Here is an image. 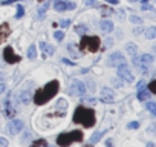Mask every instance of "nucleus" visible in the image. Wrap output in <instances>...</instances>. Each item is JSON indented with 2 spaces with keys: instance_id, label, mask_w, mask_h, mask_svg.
Here are the masks:
<instances>
[{
  "instance_id": "obj_37",
  "label": "nucleus",
  "mask_w": 156,
  "mask_h": 147,
  "mask_svg": "<svg viewBox=\"0 0 156 147\" xmlns=\"http://www.w3.org/2000/svg\"><path fill=\"white\" fill-rule=\"evenodd\" d=\"M61 61H63V63H64V64H69V66H75V64H76V63H75V61H70V60H69V58H63V60H61Z\"/></svg>"
},
{
  "instance_id": "obj_5",
  "label": "nucleus",
  "mask_w": 156,
  "mask_h": 147,
  "mask_svg": "<svg viewBox=\"0 0 156 147\" xmlns=\"http://www.w3.org/2000/svg\"><path fill=\"white\" fill-rule=\"evenodd\" d=\"M80 48L83 51L86 49L89 52H97L100 49V38L95 37V35H92V37H84L83 35V38L80 41Z\"/></svg>"
},
{
  "instance_id": "obj_21",
  "label": "nucleus",
  "mask_w": 156,
  "mask_h": 147,
  "mask_svg": "<svg viewBox=\"0 0 156 147\" xmlns=\"http://www.w3.org/2000/svg\"><path fill=\"white\" fill-rule=\"evenodd\" d=\"M48 9H49V3H43V5L38 8V11H37V17H38V19H43Z\"/></svg>"
},
{
  "instance_id": "obj_35",
  "label": "nucleus",
  "mask_w": 156,
  "mask_h": 147,
  "mask_svg": "<svg viewBox=\"0 0 156 147\" xmlns=\"http://www.w3.org/2000/svg\"><path fill=\"white\" fill-rule=\"evenodd\" d=\"M127 127H129V129H138V127H139V123H138V121H132V123L127 124Z\"/></svg>"
},
{
  "instance_id": "obj_24",
  "label": "nucleus",
  "mask_w": 156,
  "mask_h": 147,
  "mask_svg": "<svg viewBox=\"0 0 156 147\" xmlns=\"http://www.w3.org/2000/svg\"><path fill=\"white\" fill-rule=\"evenodd\" d=\"M31 147H49V144H48L46 139H35V141L31 144Z\"/></svg>"
},
{
  "instance_id": "obj_49",
  "label": "nucleus",
  "mask_w": 156,
  "mask_h": 147,
  "mask_svg": "<svg viewBox=\"0 0 156 147\" xmlns=\"http://www.w3.org/2000/svg\"><path fill=\"white\" fill-rule=\"evenodd\" d=\"M5 91V84H0V94H2Z\"/></svg>"
},
{
  "instance_id": "obj_45",
  "label": "nucleus",
  "mask_w": 156,
  "mask_h": 147,
  "mask_svg": "<svg viewBox=\"0 0 156 147\" xmlns=\"http://www.w3.org/2000/svg\"><path fill=\"white\" fill-rule=\"evenodd\" d=\"M112 83H113V84H115V86H116V88H119V86H121V84H122V83H119V80H115V78H113V80H112Z\"/></svg>"
},
{
  "instance_id": "obj_51",
  "label": "nucleus",
  "mask_w": 156,
  "mask_h": 147,
  "mask_svg": "<svg viewBox=\"0 0 156 147\" xmlns=\"http://www.w3.org/2000/svg\"><path fill=\"white\" fill-rule=\"evenodd\" d=\"M153 51H154V54H156V45H154V46H153Z\"/></svg>"
},
{
  "instance_id": "obj_47",
  "label": "nucleus",
  "mask_w": 156,
  "mask_h": 147,
  "mask_svg": "<svg viewBox=\"0 0 156 147\" xmlns=\"http://www.w3.org/2000/svg\"><path fill=\"white\" fill-rule=\"evenodd\" d=\"M106 145H107V147H112V139H107V141H106Z\"/></svg>"
},
{
  "instance_id": "obj_3",
  "label": "nucleus",
  "mask_w": 156,
  "mask_h": 147,
  "mask_svg": "<svg viewBox=\"0 0 156 147\" xmlns=\"http://www.w3.org/2000/svg\"><path fill=\"white\" fill-rule=\"evenodd\" d=\"M83 141V132L81 130H73L69 133H60L57 136V144L60 147H67L72 142H80Z\"/></svg>"
},
{
  "instance_id": "obj_14",
  "label": "nucleus",
  "mask_w": 156,
  "mask_h": 147,
  "mask_svg": "<svg viewBox=\"0 0 156 147\" xmlns=\"http://www.w3.org/2000/svg\"><path fill=\"white\" fill-rule=\"evenodd\" d=\"M16 113H17L16 107H14V106L11 104V101L8 100L6 104H5V115H6L8 118H12V117H16Z\"/></svg>"
},
{
  "instance_id": "obj_27",
  "label": "nucleus",
  "mask_w": 156,
  "mask_h": 147,
  "mask_svg": "<svg viewBox=\"0 0 156 147\" xmlns=\"http://www.w3.org/2000/svg\"><path fill=\"white\" fill-rule=\"evenodd\" d=\"M57 109H60V110H66V109H67V101H66L64 98H60V100L57 101Z\"/></svg>"
},
{
  "instance_id": "obj_26",
  "label": "nucleus",
  "mask_w": 156,
  "mask_h": 147,
  "mask_svg": "<svg viewBox=\"0 0 156 147\" xmlns=\"http://www.w3.org/2000/svg\"><path fill=\"white\" fill-rule=\"evenodd\" d=\"M145 107H147V110H150L151 115L156 117V103H154V101H148V103L145 104Z\"/></svg>"
},
{
  "instance_id": "obj_9",
  "label": "nucleus",
  "mask_w": 156,
  "mask_h": 147,
  "mask_svg": "<svg viewBox=\"0 0 156 147\" xmlns=\"http://www.w3.org/2000/svg\"><path fill=\"white\" fill-rule=\"evenodd\" d=\"M107 63H109V66H112V67H118V66H121V64H126V58H124V55H122L121 52H113V54L109 55Z\"/></svg>"
},
{
  "instance_id": "obj_48",
  "label": "nucleus",
  "mask_w": 156,
  "mask_h": 147,
  "mask_svg": "<svg viewBox=\"0 0 156 147\" xmlns=\"http://www.w3.org/2000/svg\"><path fill=\"white\" fill-rule=\"evenodd\" d=\"M145 147H156V144H154V142H147Z\"/></svg>"
},
{
  "instance_id": "obj_4",
  "label": "nucleus",
  "mask_w": 156,
  "mask_h": 147,
  "mask_svg": "<svg viewBox=\"0 0 156 147\" xmlns=\"http://www.w3.org/2000/svg\"><path fill=\"white\" fill-rule=\"evenodd\" d=\"M153 61H154V58L150 54H144L141 57H133V64L138 69H141L144 74H147L150 70V67L153 66Z\"/></svg>"
},
{
  "instance_id": "obj_15",
  "label": "nucleus",
  "mask_w": 156,
  "mask_h": 147,
  "mask_svg": "<svg viewBox=\"0 0 156 147\" xmlns=\"http://www.w3.org/2000/svg\"><path fill=\"white\" fill-rule=\"evenodd\" d=\"M31 100H32V94H31V91H23V92L20 94V101H22L23 104H29Z\"/></svg>"
},
{
  "instance_id": "obj_29",
  "label": "nucleus",
  "mask_w": 156,
  "mask_h": 147,
  "mask_svg": "<svg viewBox=\"0 0 156 147\" xmlns=\"http://www.w3.org/2000/svg\"><path fill=\"white\" fill-rule=\"evenodd\" d=\"M130 22L133 25H142V19L138 17V16H130Z\"/></svg>"
},
{
  "instance_id": "obj_13",
  "label": "nucleus",
  "mask_w": 156,
  "mask_h": 147,
  "mask_svg": "<svg viewBox=\"0 0 156 147\" xmlns=\"http://www.w3.org/2000/svg\"><path fill=\"white\" fill-rule=\"evenodd\" d=\"M100 29L103 31V32H112L113 31V23L110 22V20H107V19H104V20H101L100 22Z\"/></svg>"
},
{
  "instance_id": "obj_16",
  "label": "nucleus",
  "mask_w": 156,
  "mask_h": 147,
  "mask_svg": "<svg viewBox=\"0 0 156 147\" xmlns=\"http://www.w3.org/2000/svg\"><path fill=\"white\" fill-rule=\"evenodd\" d=\"M144 35H145V38H148V40L156 38V26H150V28H147V29L144 31Z\"/></svg>"
},
{
  "instance_id": "obj_46",
  "label": "nucleus",
  "mask_w": 156,
  "mask_h": 147,
  "mask_svg": "<svg viewBox=\"0 0 156 147\" xmlns=\"http://www.w3.org/2000/svg\"><path fill=\"white\" fill-rule=\"evenodd\" d=\"M107 3H110V5H118V0H106Z\"/></svg>"
},
{
  "instance_id": "obj_44",
  "label": "nucleus",
  "mask_w": 156,
  "mask_h": 147,
  "mask_svg": "<svg viewBox=\"0 0 156 147\" xmlns=\"http://www.w3.org/2000/svg\"><path fill=\"white\" fill-rule=\"evenodd\" d=\"M84 100H86V101H87V103H95V101H97V100H95V98H94V97H86V98H84Z\"/></svg>"
},
{
  "instance_id": "obj_2",
  "label": "nucleus",
  "mask_w": 156,
  "mask_h": 147,
  "mask_svg": "<svg viewBox=\"0 0 156 147\" xmlns=\"http://www.w3.org/2000/svg\"><path fill=\"white\" fill-rule=\"evenodd\" d=\"M73 123L76 124H83L84 127H92L97 123V117H95V110L90 107H84V106H78L75 113H73Z\"/></svg>"
},
{
  "instance_id": "obj_39",
  "label": "nucleus",
  "mask_w": 156,
  "mask_h": 147,
  "mask_svg": "<svg viewBox=\"0 0 156 147\" xmlns=\"http://www.w3.org/2000/svg\"><path fill=\"white\" fill-rule=\"evenodd\" d=\"M84 3H86L87 6H97V2H95V0H84Z\"/></svg>"
},
{
  "instance_id": "obj_17",
  "label": "nucleus",
  "mask_w": 156,
  "mask_h": 147,
  "mask_svg": "<svg viewBox=\"0 0 156 147\" xmlns=\"http://www.w3.org/2000/svg\"><path fill=\"white\" fill-rule=\"evenodd\" d=\"M126 51H127V54H129V55H132V57H136L138 46H136L135 43H127V45H126Z\"/></svg>"
},
{
  "instance_id": "obj_50",
  "label": "nucleus",
  "mask_w": 156,
  "mask_h": 147,
  "mask_svg": "<svg viewBox=\"0 0 156 147\" xmlns=\"http://www.w3.org/2000/svg\"><path fill=\"white\" fill-rule=\"evenodd\" d=\"M141 31H142L141 28H136V29H135V34H141Z\"/></svg>"
},
{
  "instance_id": "obj_20",
  "label": "nucleus",
  "mask_w": 156,
  "mask_h": 147,
  "mask_svg": "<svg viewBox=\"0 0 156 147\" xmlns=\"http://www.w3.org/2000/svg\"><path fill=\"white\" fill-rule=\"evenodd\" d=\"M148 98H150V91H147V89L138 91V100H139V101H145V100H148Z\"/></svg>"
},
{
  "instance_id": "obj_8",
  "label": "nucleus",
  "mask_w": 156,
  "mask_h": 147,
  "mask_svg": "<svg viewBox=\"0 0 156 147\" xmlns=\"http://www.w3.org/2000/svg\"><path fill=\"white\" fill-rule=\"evenodd\" d=\"M3 58H5V61H6V63H9V64L19 63V61L22 60V58H20V55H17L11 46L5 48V51H3Z\"/></svg>"
},
{
  "instance_id": "obj_30",
  "label": "nucleus",
  "mask_w": 156,
  "mask_h": 147,
  "mask_svg": "<svg viewBox=\"0 0 156 147\" xmlns=\"http://www.w3.org/2000/svg\"><path fill=\"white\" fill-rule=\"evenodd\" d=\"M23 14H25V8H23V5H20V3H19V5H17V14H16V17H17V19H20Z\"/></svg>"
},
{
  "instance_id": "obj_41",
  "label": "nucleus",
  "mask_w": 156,
  "mask_h": 147,
  "mask_svg": "<svg viewBox=\"0 0 156 147\" xmlns=\"http://www.w3.org/2000/svg\"><path fill=\"white\" fill-rule=\"evenodd\" d=\"M136 88H138V91H141V89H145V83L141 80V81L138 83V86H136Z\"/></svg>"
},
{
  "instance_id": "obj_18",
  "label": "nucleus",
  "mask_w": 156,
  "mask_h": 147,
  "mask_svg": "<svg viewBox=\"0 0 156 147\" xmlns=\"http://www.w3.org/2000/svg\"><path fill=\"white\" fill-rule=\"evenodd\" d=\"M54 8H55V11L63 13V11H66V9H67V2H63V0H57L55 5H54Z\"/></svg>"
},
{
  "instance_id": "obj_12",
  "label": "nucleus",
  "mask_w": 156,
  "mask_h": 147,
  "mask_svg": "<svg viewBox=\"0 0 156 147\" xmlns=\"http://www.w3.org/2000/svg\"><path fill=\"white\" fill-rule=\"evenodd\" d=\"M9 34H11V28H9V25H8V23L0 25V43L5 41V40L9 37Z\"/></svg>"
},
{
  "instance_id": "obj_38",
  "label": "nucleus",
  "mask_w": 156,
  "mask_h": 147,
  "mask_svg": "<svg viewBox=\"0 0 156 147\" xmlns=\"http://www.w3.org/2000/svg\"><path fill=\"white\" fill-rule=\"evenodd\" d=\"M0 145H2V147H8V145H9L8 139H5V138H0Z\"/></svg>"
},
{
  "instance_id": "obj_25",
  "label": "nucleus",
  "mask_w": 156,
  "mask_h": 147,
  "mask_svg": "<svg viewBox=\"0 0 156 147\" xmlns=\"http://www.w3.org/2000/svg\"><path fill=\"white\" fill-rule=\"evenodd\" d=\"M67 52H69L73 58H76L78 55H80V54L76 52V48H75V45H73V43H69V45H67Z\"/></svg>"
},
{
  "instance_id": "obj_32",
  "label": "nucleus",
  "mask_w": 156,
  "mask_h": 147,
  "mask_svg": "<svg viewBox=\"0 0 156 147\" xmlns=\"http://www.w3.org/2000/svg\"><path fill=\"white\" fill-rule=\"evenodd\" d=\"M54 37H55L58 41H61V40L64 38V32H63V31H57V32L54 34Z\"/></svg>"
},
{
  "instance_id": "obj_1",
  "label": "nucleus",
  "mask_w": 156,
  "mask_h": 147,
  "mask_svg": "<svg viewBox=\"0 0 156 147\" xmlns=\"http://www.w3.org/2000/svg\"><path fill=\"white\" fill-rule=\"evenodd\" d=\"M58 89H60V83L57 80H52L49 81L48 84H44L41 89H38L34 95H32V100L35 101V104L41 106L44 103H48L51 98H54L57 94H58Z\"/></svg>"
},
{
  "instance_id": "obj_52",
  "label": "nucleus",
  "mask_w": 156,
  "mask_h": 147,
  "mask_svg": "<svg viewBox=\"0 0 156 147\" xmlns=\"http://www.w3.org/2000/svg\"><path fill=\"white\" fill-rule=\"evenodd\" d=\"M141 2H142V3H145V2H148V0H141Z\"/></svg>"
},
{
  "instance_id": "obj_6",
  "label": "nucleus",
  "mask_w": 156,
  "mask_h": 147,
  "mask_svg": "<svg viewBox=\"0 0 156 147\" xmlns=\"http://www.w3.org/2000/svg\"><path fill=\"white\" fill-rule=\"evenodd\" d=\"M69 92L72 95H76V97H84V94H86V84L83 81H80V80H72Z\"/></svg>"
},
{
  "instance_id": "obj_23",
  "label": "nucleus",
  "mask_w": 156,
  "mask_h": 147,
  "mask_svg": "<svg viewBox=\"0 0 156 147\" xmlns=\"http://www.w3.org/2000/svg\"><path fill=\"white\" fill-rule=\"evenodd\" d=\"M106 133V130H103V132H97V133H94L92 135V138H90V144H95V142H98L101 138H103V135Z\"/></svg>"
},
{
  "instance_id": "obj_33",
  "label": "nucleus",
  "mask_w": 156,
  "mask_h": 147,
  "mask_svg": "<svg viewBox=\"0 0 156 147\" xmlns=\"http://www.w3.org/2000/svg\"><path fill=\"white\" fill-rule=\"evenodd\" d=\"M148 91H150L151 94H156V80H153V81L148 84Z\"/></svg>"
},
{
  "instance_id": "obj_10",
  "label": "nucleus",
  "mask_w": 156,
  "mask_h": 147,
  "mask_svg": "<svg viewBox=\"0 0 156 147\" xmlns=\"http://www.w3.org/2000/svg\"><path fill=\"white\" fill-rule=\"evenodd\" d=\"M100 98H101L103 103H113L116 97H115V92H113L112 89L103 88V89H101V94H100Z\"/></svg>"
},
{
  "instance_id": "obj_7",
  "label": "nucleus",
  "mask_w": 156,
  "mask_h": 147,
  "mask_svg": "<svg viewBox=\"0 0 156 147\" xmlns=\"http://www.w3.org/2000/svg\"><path fill=\"white\" fill-rule=\"evenodd\" d=\"M118 77H119L121 80L127 81V83H132V81H133V74L130 72V69H129L127 64L118 66Z\"/></svg>"
},
{
  "instance_id": "obj_22",
  "label": "nucleus",
  "mask_w": 156,
  "mask_h": 147,
  "mask_svg": "<svg viewBox=\"0 0 156 147\" xmlns=\"http://www.w3.org/2000/svg\"><path fill=\"white\" fill-rule=\"evenodd\" d=\"M28 58L29 60H35L37 58V48H35V45H31L29 46V49H28Z\"/></svg>"
},
{
  "instance_id": "obj_36",
  "label": "nucleus",
  "mask_w": 156,
  "mask_h": 147,
  "mask_svg": "<svg viewBox=\"0 0 156 147\" xmlns=\"http://www.w3.org/2000/svg\"><path fill=\"white\" fill-rule=\"evenodd\" d=\"M148 132H150L151 135H156V123H153V124L148 127Z\"/></svg>"
},
{
  "instance_id": "obj_42",
  "label": "nucleus",
  "mask_w": 156,
  "mask_h": 147,
  "mask_svg": "<svg viewBox=\"0 0 156 147\" xmlns=\"http://www.w3.org/2000/svg\"><path fill=\"white\" fill-rule=\"evenodd\" d=\"M75 6H76V5H75L73 2H67V9H75Z\"/></svg>"
},
{
  "instance_id": "obj_19",
  "label": "nucleus",
  "mask_w": 156,
  "mask_h": 147,
  "mask_svg": "<svg viewBox=\"0 0 156 147\" xmlns=\"http://www.w3.org/2000/svg\"><path fill=\"white\" fill-rule=\"evenodd\" d=\"M40 46L43 48V51H44L48 55H52V54L55 52V48H54L52 45H49V43H44V41H41V43H40Z\"/></svg>"
},
{
  "instance_id": "obj_11",
  "label": "nucleus",
  "mask_w": 156,
  "mask_h": 147,
  "mask_svg": "<svg viewBox=\"0 0 156 147\" xmlns=\"http://www.w3.org/2000/svg\"><path fill=\"white\" fill-rule=\"evenodd\" d=\"M22 129H23V121H22V120H12V121L8 124V130H9L11 135H17Z\"/></svg>"
},
{
  "instance_id": "obj_34",
  "label": "nucleus",
  "mask_w": 156,
  "mask_h": 147,
  "mask_svg": "<svg viewBox=\"0 0 156 147\" xmlns=\"http://www.w3.org/2000/svg\"><path fill=\"white\" fill-rule=\"evenodd\" d=\"M69 25H70V20H67V19H64V20H61V22H60V26H61V28H64V29H66V28H69Z\"/></svg>"
},
{
  "instance_id": "obj_31",
  "label": "nucleus",
  "mask_w": 156,
  "mask_h": 147,
  "mask_svg": "<svg viewBox=\"0 0 156 147\" xmlns=\"http://www.w3.org/2000/svg\"><path fill=\"white\" fill-rule=\"evenodd\" d=\"M101 14H103L104 17H107V16H112L113 11H112L110 8H109V9H107V8H101Z\"/></svg>"
},
{
  "instance_id": "obj_28",
  "label": "nucleus",
  "mask_w": 156,
  "mask_h": 147,
  "mask_svg": "<svg viewBox=\"0 0 156 147\" xmlns=\"http://www.w3.org/2000/svg\"><path fill=\"white\" fill-rule=\"evenodd\" d=\"M87 31V26L86 25H78V26H75V32L76 34H84Z\"/></svg>"
},
{
  "instance_id": "obj_43",
  "label": "nucleus",
  "mask_w": 156,
  "mask_h": 147,
  "mask_svg": "<svg viewBox=\"0 0 156 147\" xmlns=\"http://www.w3.org/2000/svg\"><path fill=\"white\" fill-rule=\"evenodd\" d=\"M142 9H144V11H153V8H151V6H148V5H145V3L142 5Z\"/></svg>"
},
{
  "instance_id": "obj_40",
  "label": "nucleus",
  "mask_w": 156,
  "mask_h": 147,
  "mask_svg": "<svg viewBox=\"0 0 156 147\" xmlns=\"http://www.w3.org/2000/svg\"><path fill=\"white\" fill-rule=\"evenodd\" d=\"M16 2H20V0H3L2 5H11V3H16Z\"/></svg>"
}]
</instances>
